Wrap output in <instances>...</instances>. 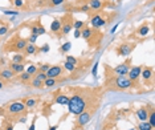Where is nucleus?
<instances>
[{
	"label": "nucleus",
	"mask_w": 155,
	"mask_h": 130,
	"mask_svg": "<svg viewBox=\"0 0 155 130\" xmlns=\"http://www.w3.org/2000/svg\"><path fill=\"white\" fill-rule=\"evenodd\" d=\"M68 113L72 115H78L82 112L87 110L90 108V104L87 101V97L82 93H74L72 94V97H69L68 102Z\"/></svg>",
	"instance_id": "f257e3e1"
},
{
	"label": "nucleus",
	"mask_w": 155,
	"mask_h": 130,
	"mask_svg": "<svg viewBox=\"0 0 155 130\" xmlns=\"http://www.w3.org/2000/svg\"><path fill=\"white\" fill-rule=\"evenodd\" d=\"M107 85L111 86V89L126 90V92L135 88V84H134L127 76H113L111 78H109Z\"/></svg>",
	"instance_id": "f03ea898"
},
{
	"label": "nucleus",
	"mask_w": 155,
	"mask_h": 130,
	"mask_svg": "<svg viewBox=\"0 0 155 130\" xmlns=\"http://www.w3.org/2000/svg\"><path fill=\"white\" fill-rule=\"evenodd\" d=\"M27 110L25 105L23 101H13L7 106V112L11 115H19V114H24Z\"/></svg>",
	"instance_id": "7ed1b4c3"
},
{
	"label": "nucleus",
	"mask_w": 155,
	"mask_h": 130,
	"mask_svg": "<svg viewBox=\"0 0 155 130\" xmlns=\"http://www.w3.org/2000/svg\"><path fill=\"white\" fill-rule=\"evenodd\" d=\"M135 45H137L135 43H122L115 48V52L121 57H129L131 55V52L135 49Z\"/></svg>",
	"instance_id": "20e7f679"
},
{
	"label": "nucleus",
	"mask_w": 155,
	"mask_h": 130,
	"mask_svg": "<svg viewBox=\"0 0 155 130\" xmlns=\"http://www.w3.org/2000/svg\"><path fill=\"white\" fill-rule=\"evenodd\" d=\"M106 19H105L104 16L101 15V13H96V15H93L90 17V28H93V29H101L102 27L106 25Z\"/></svg>",
	"instance_id": "39448f33"
},
{
	"label": "nucleus",
	"mask_w": 155,
	"mask_h": 130,
	"mask_svg": "<svg viewBox=\"0 0 155 130\" xmlns=\"http://www.w3.org/2000/svg\"><path fill=\"white\" fill-rule=\"evenodd\" d=\"M130 68H131V58H127L125 62H122V64L115 66V68H113V73H115L118 76H127Z\"/></svg>",
	"instance_id": "423d86ee"
},
{
	"label": "nucleus",
	"mask_w": 155,
	"mask_h": 130,
	"mask_svg": "<svg viewBox=\"0 0 155 130\" xmlns=\"http://www.w3.org/2000/svg\"><path fill=\"white\" fill-rule=\"evenodd\" d=\"M91 114H93V112L91 110H85V112H82L81 114L77 115V119H76V126L77 128H84L87 122H90Z\"/></svg>",
	"instance_id": "0eeeda50"
},
{
	"label": "nucleus",
	"mask_w": 155,
	"mask_h": 130,
	"mask_svg": "<svg viewBox=\"0 0 155 130\" xmlns=\"http://www.w3.org/2000/svg\"><path fill=\"white\" fill-rule=\"evenodd\" d=\"M61 33L62 36H66V35H69L72 32V28H73V19L72 16H65L61 19Z\"/></svg>",
	"instance_id": "6e6552de"
},
{
	"label": "nucleus",
	"mask_w": 155,
	"mask_h": 130,
	"mask_svg": "<svg viewBox=\"0 0 155 130\" xmlns=\"http://www.w3.org/2000/svg\"><path fill=\"white\" fill-rule=\"evenodd\" d=\"M142 68H143V65H134L130 68V71L127 73V77L134 84H137L139 81V78H140V72H142Z\"/></svg>",
	"instance_id": "1a4fd4ad"
},
{
	"label": "nucleus",
	"mask_w": 155,
	"mask_h": 130,
	"mask_svg": "<svg viewBox=\"0 0 155 130\" xmlns=\"http://www.w3.org/2000/svg\"><path fill=\"white\" fill-rule=\"evenodd\" d=\"M64 68L62 65H51V68L48 69L47 72V77H51V78H58L64 75Z\"/></svg>",
	"instance_id": "9d476101"
},
{
	"label": "nucleus",
	"mask_w": 155,
	"mask_h": 130,
	"mask_svg": "<svg viewBox=\"0 0 155 130\" xmlns=\"http://www.w3.org/2000/svg\"><path fill=\"white\" fill-rule=\"evenodd\" d=\"M153 68L151 66H143L142 72H140V78L143 80L144 84H149L153 80Z\"/></svg>",
	"instance_id": "9b49d317"
},
{
	"label": "nucleus",
	"mask_w": 155,
	"mask_h": 130,
	"mask_svg": "<svg viewBox=\"0 0 155 130\" xmlns=\"http://www.w3.org/2000/svg\"><path fill=\"white\" fill-rule=\"evenodd\" d=\"M97 32H94V29L93 28H90V27H84L82 29H81V37L84 38V40H86V41H91V38L94 37V35H96Z\"/></svg>",
	"instance_id": "f8f14e48"
},
{
	"label": "nucleus",
	"mask_w": 155,
	"mask_h": 130,
	"mask_svg": "<svg viewBox=\"0 0 155 130\" xmlns=\"http://www.w3.org/2000/svg\"><path fill=\"white\" fill-rule=\"evenodd\" d=\"M27 44H28V41L25 40V38H23V37H16L15 40H13V49H15L16 52H21V51H24V49H25Z\"/></svg>",
	"instance_id": "ddd939ff"
},
{
	"label": "nucleus",
	"mask_w": 155,
	"mask_h": 130,
	"mask_svg": "<svg viewBox=\"0 0 155 130\" xmlns=\"http://www.w3.org/2000/svg\"><path fill=\"white\" fill-rule=\"evenodd\" d=\"M135 115L139 121H147V117H149V108L147 106H140L139 109L135 110Z\"/></svg>",
	"instance_id": "4468645a"
},
{
	"label": "nucleus",
	"mask_w": 155,
	"mask_h": 130,
	"mask_svg": "<svg viewBox=\"0 0 155 130\" xmlns=\"http://www.w3.org/2000/svg\"><path fill=\"white\" fill-rule=\"evenodd\" d=\"M150 31H151V28H150V25L147 23H144V24H142L138 29L135 31V33H137V36H139V37H146L147 35L150 33Z\"/></svg>",
	"instance_id": "2eb2a0df"
},
{
	"label": "nucleus",
	"mask_w": 155,
	"mask_h": 130,
	"mask_svg": "<svg viewBox=\"0 0 155 130\" xmlns=\"http://www.w3.org/2000/svg\"><path fill=\"white\" fill-rule=\"evenodd\" d=\"M0 77L2 80H5V81H11V80L15 78V73H13L9 68H4L0 71Z\"/></svg>",
	"instance_id": "dca6fc26"
},
{
	"label": "nucleus",
	"mask_w": 155,
	"mask_h": 130,
	"mask_svg": "<svg viewBox=\"0 0 155 130\" xmlns=\"http://www.w3.org/2000/svg\"><path fill=\"white\" fill-rule=\"evenodd\" d=\"M86 4L89 5L90 11L91 9L93 11H101L102 7H104V2H101V0H87Z\"/></svg>",
	"instance_id": "f3484780"
},
{
	"label": "nucleus",
	"mask_w": 155,
	"mask_h": 130,
	"mask_svg": "<svg viewBox=\"0 0 155 130\" xmlns=\"http://www.w3.org/2000/svg\"><path fill=\"white\" fill-rule=\"evenodd\" d=\"M8 68L11 69L15 75H20L21 72L25 71V65H24V64H17V62H11Z\"/></svg>",
	"instance_id": "a211bd4d"
},
{
	"label": "nucleus",
	"mask_w": 155,
	"mask_h": 130,
	"mask_svg": "<svg viewBox=\"0 0 155 130\" xmlns=\"http://www.w3.org/2000/svg\"><path fill=\"white\" fill-rule=\"evenodd\" d=\"M23 52H24V55H28V56H36L38 53V48L35 44H29V43H28L25 49H24Z\"/></svg>",
	"instance_id": "6ab92c4d"
},
{
	"label": "nucleus",
	"mask_w": 155,
	"mask_h": 130,
	"mask_svg": "<svg viewBox=\"0 0 155 130\" xmlns=\"http://www.w3.org/2000/svg\"><path fill=\"white\" fill-rule=\"evenodd\" d=\"M61 25H62L61 20H60V19H54L53 22L51 23V32L52 33H60V32H61Z\"/></svg>",
	"instance_id": "aec40b11"
},
{
	"label": "nucleus",
	"mask_w": 155,
	"mask_h": 130,
	"mask_svg": "<svg viewBox=\"0 0 155 130\" xmlns=\"http://www.w3.org/2000/svg\"><path fill=\"white\" fill-rule=\"evenodd\" d=\"M38 102V98H35V97H27L25 100H24V105H25L27 109H35V106L37 105Z\"/></svg>",
	"instance_id": "412c9836"
},
{
	"label": "nucleus",
	"mask_w": 155,
	"mask_h": 130,
	"mask_svg": "<svg viewBox=\"0 0 155 130\" xmlns=\"http://www.w3.org/2000/svg\"><path fill=\"white\" fill-rule=\"evenodd\" d=\"M54 102L58 104V105H68V102H69V96H66V94H64V93H60V94L56 96Z\"/></svg>",
	"instance_id": "4be33fe9"
},
{
	"label": "nucleus",
	"mask_w": 155,
	"mask_h": 130,
	"mask_svg": "<svg viewBox=\"0 0 155 130\" xmlns=\"http://www.w3.org/2000/svg\"><path fill=\"white\" fill-rule=\"evenodd\" d=\"M147 122L153 126V129H155V109L153 106L149 108V117H147Z\"/></svg>",
	"instance_id": "5701e85b"
},
{
	"label": "nucleus",
	"mask_w": 155,
	"mask_h": 130,
	"mask_svg": "<svg viewBox=\"0 0 155 130\" xmlns=\"http://www.w3.org/2000/svg\"><path fill=\"white\" fill-rule=\"evenodd\" d=\"M32 77H33V76H31L29 73H27L25 71H24V72H21V73L19 75V80H20V81H21L23 84H29L31 80H32Z\"/></svg>",
	"instance_id": "b1692460"
},
{
	"label": "nucleus",
	"mask_w": 155,
	"mask_h": 130,
	"mask_svg": "<svg viewBox=\"0 0 155 130\" xmlns=\"http://www.w3.org/2000/svg\"><path fill=\"white\" fill-rule=\"evenodd\" d=\"M24 61H25V56L21 55L20 52H17L12 56V62H17V64H24Z\"/></svg>",
	"instance_id": "393cba45"
},
{
	"label": "nucleus",
	"mask_w": 155,
	"mask_h": 130,
	"mask_svg": "<svg viewBox=\"0 0 155 130\" xmlns=\"http://www.w3.org/2000/svg\"><path fill=\"white\" fill-rule=\"evenodd\" d=\"M62 68H64V71H66V72H70V73H74V72L77 71V65L70 64L69 61H65L64 64H62Z\"/></svg>",
	"instance_id": "a878e982"
},
{
	"label": "nucleus",
	"mask_w": 155,
	"mask_h": 130,
	"mask_svg": "<svg viewBox=\"0 0 155 130\" xmlns=\"http://www.w3.org/2000/svg\"><path fill=\"white\" fill-rule=\"evenodd\" d=\"M57 78H51V77H47V80L43 82L44 88H53L54 85H57Z\"/></svg>",
	"instance_id": "bb28decb"
},
{
	"label": "nucleus",
	"mask_w": 155,
	"mask_h": 130,
	"mask_svg": "<svg viewBox=\"0 0 155 130\" xmlns=\"http://www.w3.org/2000/svg\"><path fill=\"white\" fill-rule=\"evenodd\" d=\"M137 130H154V129L147 121H139L138 126H137Z\"/></svg>",
	"instance_id": "cd10ccee"
},
{
	"label": "nucleus",
	"mask_w": 155,
	"mask_h": 130,
	"mask_svg": "<svg viewBox=\"0 0 155 130\" xmlns=\"http://www.w3.org/2000/svg\"><path fill=\"white\" fill-rule=\"evenodd\" d=\"M31 86L35 88V89H43L44 85H43V81H40V80H37L36 77H32V80H31Z\"/></svg>",
	"instance_id": "c85d7f7f"
},
{
	"label": "nucleus",
	"mask_w": 155,
	"mask_h": 130,
	"mask_svg": "<svg viewBox=\"0 0 155 130\" xmlns=\"http://www.w3.org/2000/svg\"><path fill=\"white\" fill-rule=\"evenodd\" d=\"M70 49H72V43H70V41H66V43L61 44V47L58 48V51L61 52V53H68Z\"/></svg>",
	"instance_id": "c756f323"
},
{
	"label": "nucleus",
	"mask_w": 155,
	"mask_h": 130,
	"mask_svg": "<svg viewBox=\"0 0 155 130\" xmlns=\"http://www.w3.org/2000/svg\"><path fill=\"white\" fill-rule=\"evenodd\" d=\"M25 72H27V73H29L31 76H35V75H36V73L38 72L37 65H35V64H29V65H28L27 68H25Z\"/></svg>",
	"instance_id": "7c9ffc66"
},
{
	"label": "nucleus",
	"mask_w": 155,
	"mask_h": 130,
	"mask_svg": "<svg viewBox=\"0 0 155 130\" xmlns=\"http://www.w3.org/2000/svg\"><path fill=\"white\" fill-rule=\"evenodd\" d=\"M85 25L86 24H85V22H82V20H74V22H73V29H82Z\"/></svg>",
	"instance_id": "2f4dec72"
},
{
	"label": "nucleus",
	"mask_w": 155,
	"mask_h": 130,
	"mask_svg": "<svg viewBox=\"0 0 155 130\" xmlns=\"http://www.w3.org/2000/svg\"><path fill=\"white\" fill-rule=\"evenodd\" d=\"M66 0H48V5L51 7H58L61 4H64Z\"/></svg>",
	"instance_id": "473e14b6"
},
{
	"label": "nucleus",
	"mask_w": 155,
	"mask_h": 130,
	"mask_svg": "<svg viewBox=\"0 0 155 130\" xmlns=\"http://www.w3.org/2000/svg\"><path fill=\"white\" fill-rule=\"evenodd\" d=\"M38 23H40V20L31 25V35H37L38 36Z\"/></svg>",
	"instance_id": "72a5a7b5"
},
{
	"label": "nucleus",
	"mask_w": 155,
	"mask_h": 130,
	"mask_svg": "<svg viewBox=\"0 0 155 130\" xmlns=\"http://www.w3.org/2000/svg\"><path fill=\"white\" fill-rule=\"evenodd\" d=\"M49 68H51V64H47V62H45V64H40L37 66L38 72H43V73H47Z\"/></svg>",
	"instance_id": "f704fd0d"
},
{
	"label": "nucleus",
	"mask_w": 155,
	"mask_h": 130,
	"mask_svg": "<svg viewBox=\"0 0 155 130\" xmlns=\"http://www.w3.org/2000/svg\"><path fill=\"white\" fill-rule=\"evenodd\" d=\"M3 13H4V15H7V16H13V17L20 15L19 11H12V9H5V11H3Z\"/></svg>",
	"instance_id": "c9c22d12"
},
{
	"label": "nucleus",
	"mask_w": 155,
	"mask_h": 130,
	"mask_svg": "<svg viewBox=\"0 0 155 130\" xmlns=\"http://www.w3.org/2000/svg\"><path fill=\"white\" fill-rule=\"evenodd\" d=\"M33 77H36L37 80H40V81H45V80H47V73H43V72H37L36 75H35Z\"/></svg>",
	"instance_id": "e433bc0d"
},
{
	"label": "nucleus",
	"mask_w": 155,
	"mask_h": 130,
	"mask_svg": "<svg viewBox=\"0 0 155 130\" xmlns=\"http://www.w3.org/2000/svg\"><path fill=\"white\" fill-rule=\"evenodd\" d=\"M65 61H69L70 64H73V65H77V64H78V60H77L74 56H72V55H68V56H66V60H65Z\"/></svg>",
	"instance_id": "4c0bfd02"
},
{
	"label": "nucleus",
	"mask_w": 155,
	"mask_h": 130,
	"mask_svg": "<svg viewBox=\"0 0 155 130\" xmlns=\"http://www.w3.org/2000/svg\"><path fill=\"white\" fill-rule=\"evenodd\" d=\"M51 51V47H49V44H44L43 47L41 48H38V52H40V53H48V52Z\"/></svg>",
	"instance_id": "58836bf2"
},
{
	"label": "nucleus",
	"mask_w": 155,
	"mask_h": 130,
	"mask_svg": "<svg viewBox=\"0 0 155 130\" xmlns=\"http://www.w3.org/2000/svg\"><path fill=\"white\" fill-rule=\"evenodd\" d=\"M98 65H100V62L96 61L93 64V68H91V75H93L94 77H97V73H98Z\"/></svg>",
	"instance_id": "ea45409f"
},
{
	"label": "nucleus",
	"mask_w": 155,
	"mask_h": 130,
	"mask_svg": "<svg viewBox=\"0 0 155 130\" xmlns=\"http://www.w3.org/2000/svg\"><path fill=\"white\" fill-rule=\"evenodd\" d=\"M37 38H38L37 35H29V37L27 38V41H28L29 44H35V43L37 41Z\"/></svg>",
	"instance_id": "a19ab883"
},
{
	"label": "nucleus",
	"mask_w": 155,
	"mask_h": 130,
	"mask_svg": "<svg viewBox=\"0 0 155 130\" xmlns=\"http://www.w3.org/2000/svg\"><path fill=\"white\" fill-rule=\"evenodd\" d=\"M45 33H47V29H45V27L40 22V23H38V36H41V35H45Z\"/></svg>",
	"instance_id": "79ce46f5"
},
{
	"label": "nucleus",
	"mask_w": 155,
	"mask_h": 130,
	"mask_svg": "<svg viewBox=\"0 0 155 130\" xmlns=\"http://www.w3.org/2000/svg\"><path fill=\"white\" fill-rule=\"evenodd\" d=\"M8 29H9L8 25H2L0 27V36H4L5 33H8Z\"/></svg>",
	"instance_id": "37998d69"
},
{
	"label": "nucleus",
	"mask_w": 155,
	"mask_h": 130,
	"mask_svg": "<svg viewBox=\"0 0 155 130\" xmlns=\"http://www.w3.org/2000/svg\"><path fill=\"white\" fill-rule=\"evenodd\" d=\"M80 11L84 12V13H89L90 8H89V5H87V4H82V5H81V8H80Z\"/></svg>",
	"instance_id": "c03bdc74"
},
{
	"label": "nucleus",
	"mask_w": 155,
	"mask_h": 130,
	"mask_svg": "<svg viewBox=\"0 0 155 130\" xmlns=\"http://www.w3.org/2000/svg\"><path fill=\"white\" fill-rule=\"evenodd\" d=\"M13 5L17 8H21V7H24V0H13Z\"/></svg>",
	"instance_id": "a18cd8bd"
},
{
	"label": "nucleus",
	"mask_w": 155,
	"mask_h": 130,
	"mask_svg": "<svg viewBox=\"0 0 155 130\" xmlns=\"http://www.w3.org/2000/svg\"><path fill=\"white\" fill-rule=\"evenodd\" d=\"M36 119H37V117L33 118V121L31 122V125H29V128H28V130H36Z\"/></svg>",
	"instance_id": "49530a36"
},
{
	"label": "nucleus",
	"mask_w": 155,
	"mask_h": 130,
	"mask_svg": "<svg viewBox=\"0 0 155 130\" xmlns=\"http://www.w3.org/2000/svg\"><path fill=\"white\" fill-rule=\"evenodd\" d=\"M73 36L76 38H80L81 37V29H74V32H73Z\"/></svg>",
	"instance_id": "de8ad7c7"
},
{
	"label": "nucleus",
	"mask_w": 155,
	"mask_h": 130,
	"mask_svg": "<svg viewBox=\"0 0 155 130\" xmlns=\"http://www.w3.org/2000/svg\"><path fill=\"white\" fill-rule=\"evenodd\" d=\"M118 27H119V23H117V24H115V25H114V27H113V28H111V29H110V33H111V35H114L115 32H117Z\"/></svg>",
	"instance_id": "09e8293b"
},
{
	"label": "nucleus",
	"mask_w": 155,
	"mask_h": 130,
	"mask_svg": "<svg viewBox=\"0 0 155 130\" xmlns=\"http://www.w3.org/2000/svg\"><path fill=\"white\" fill-rule=\"evenodd\" d=\"M4 130H13V125H12V124H8V125H5Z\"/></svg>",
	"instance_id": "8fccbe9b"
},
{
	"label": "nucleus",
	"mask_w": 155,
	"mask_h": 130,
	"mask_svg": "<svg viewBox=\"0 0 155 130\" xmlns=\"http://www.w3.org/2000/svg\"><path fill=\"white\" fill-rule=\"evenodd\" d=\"M57 128H58L57 125H53V126H49V129H48V130H57Z\"/></svg>",
	"instance_id": "3c124183"
},
{
	"label": "nucleus",
	"mask_w": 155,
	"mask_h": 130,
	"mask_svg": "<svg viewBox=\"0 0 155 130\" xmlns=\"http://www.w3.org/2000/svg\"><path fill=\"white\" fill-rule=\"evenodd\" d=\"M19 121L21 122V124H25V122H27V118H25V117H21V118L19 119Z\"/></svg>",
	"instance_id": "603ef678"
},
{
	"label": "nucleus",
	"mask_w": 155,
	"mask_h": 130,
	"mask_svg": "<svg viewBox=\"0 0 155 130\" xmlns=\"http://www.w3.org/2000/svg\"><path fill=\"white\" fill-rule=\"evenodd\" d=\"M4 86H5V85H4V82H3L2 80H0V90H2V89H3V88H4Z\"/></svg>",
	"instance_id": "864d4df0"
},
{
	"label": "nucleus",
	"mask_w": 155,
	"mask_h": 130,
	"mask_svg": "<svg viewBox=\"0 0 155 130\" xmlns=\"http://www.w3.org/2000/svg\"><path fill=\"white\" fill-rule=\"evenodd\" d=\"M127 130H137L135 128H131V129H127Z\"/></svg>",
	"instance_id": "5fc2aeb1"
},
{
	"label": "nucleus",
	"mask_w": 155,
	"mask_h": 130,
	"mask_svg": "<svg viewBox=\"0 0 155 130\" xmlns=\"http://www.w3.org/2000/svg\"><path fill=\"white\" fill-rule=\"evenodd\" d=\"M111 2H113V3H114V2H117V0H111Z\"/></svg>",
	"instance_id": "6e6d98bb"
},
{
	"label": "nucleus",
	"mask_w": 155,
	"mask_h": 130,
	"mask_svg": "<svg viewBox=\"0 0 155 130\" xmlns=\"http://www.w3.org/2000/svg\"><path fill=\"white\" fill-rule=\"evenodd\" d=\"M101 2H105V0H101Z\"/></svg>",
	"instance_id": "4d7b16f0"
},
{
	"label": "nucleus",
	"mask_w": 155,
	"mask_h": 130,
	"mask_svg": "<svg viewBox=\"0 0 155 130\" xmlns=\"http://www.w3.org/2000/svg\"><path fill=\"white\" fill-rule=\"evenodd\" d=\"M113 130H117V129H113Z\"/></svg>",
	"instance_id": "13d9d810"
},
{
	"label": "nucleus",
	"mask_w": 155,
	"mask_h": 130,
	"mask_svg": "<svg viewBox=\"0 0 155 130\" xmlns=\"http://www.w3.org/2000/svg\"><path fill=\"white\" fill-rule=\"evenodd\" d=\"M0 80H2V77H0Z\"/></svg>",
	"instance_id": "bf43d9fd"
}]
</instances>
